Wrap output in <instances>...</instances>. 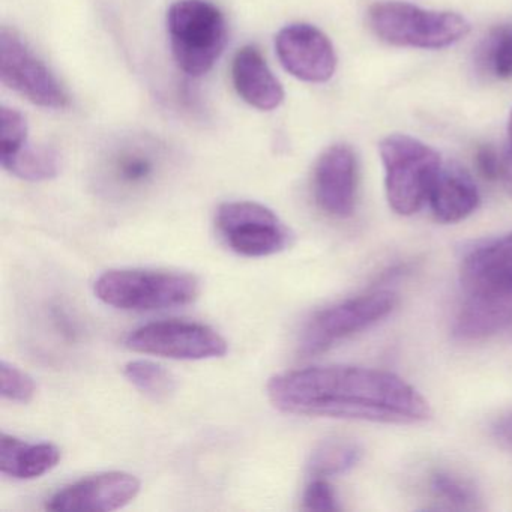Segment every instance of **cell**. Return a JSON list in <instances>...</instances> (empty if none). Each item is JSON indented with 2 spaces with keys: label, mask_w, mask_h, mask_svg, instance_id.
I'll list each match as a JSON object with an SVG mask.
<instances>
[{
  "label": "cell",
  "mask_w": 512,
  "mask_h": 512,
  "mask_svg": "<svg viewBox=\"0 0 512 512\" xmlns=\"http://www.w3.org/2000/svg\"><path fill=\"white\" fill-rule=\"evenodd\" d=\"M268 395L278 410L293 415L361 419L385 424L427 421V400L412 385L374 368L311 367L272 377Z\"/></svg>",
  "instance_id": "1"
},
{
  "label": "cell",
  "mask_w": 512,
  "mask_h": 512,
  "mask_svg": "<svg viewBox=\"0 0 512 512\" xmlns=\"http://www.w3.org/2000/svg\"><path fill=\"white\" fill-rule=\"evenodd\" d=\"M199 280L193 275L152 269H113L95 283L104 304L124 311H161L196 301Z\"/></svg>",
  "instance_id": "2"
},
{
  "label": "cell",
  "mask_w": 512,
  "mask_h": 512,
  "mask_svg": "<svg viewBox=\"0 0 512 512\" xmlns=\"http://www.w3.org/2000/svg\"><path fill=\"white\" fill-rule=\"evenodd\" d=\"M167 32L176 64L191 77L208 74L226 49V19L208 0L173 4L167 13Z\"/></svg>",
  "instance_id": "3"
},
{
  "label": "cell",
  "mask_w": 512,
  "mask_h": 512,
  "mask_svg": "<svg viewBox=\"0 0 512 512\" xmlns=\"http://www.w3.org/2000/svg\"><path fill=\"white\" fill-rule=\"evenodd\" d=\"M385 167L389 206L400 215H413L428 203L442 170L440 155L425 143L404 134L385 137L379 145Z\"/></svg>",
  "instance_id": "4"
},
{
  "label": "cell",
  "mask_w": 512,
  "mask_h": 512,
  "mask_svg": "<svg viewBox=\"0 0 512 512\" xmlns=\"http://www.w3.org/2000/svg\"><path fill=\"white\" fill-rule=\"evenodd\" d=\"M371 31L397 47L436 50L463 40L469 22L451 11L422 10L406 2H380L368 10Z\"/></svg>",
  "instance_id": "5"
},
{
  "label": "cell",
  "mask_w": 512,
  "mask_h": 512,
  "mask_svg": "<svg viewBox=\"0 0 512 512\" xmlns=\"http://www.w3.org/2000/svg\"><path fill=\"white\" fill-rule=\"evenodd\" d=\"M167 151L151 137L118 140L101 155L95 169L98 193L109 200H134L151 191L163 178Z\"/></svg>",
  "instance_id": "6"
},
{
  "label": "cell",
  "mask_w": 512,
  "mask_h": 512,
  "mask_svg": "<svg viewBox=\"0 0 512 512\" xmlns=\"http://www.w3.org/2000/svg\"><path fill=\"white\" fill-rule=\"evenodd\" d=\"M215 229L239 256L259 259L292 247L295 235L274 211L256 202H227L218 208Z\"/></svg>",
  "instance_id": "7"
},
{
  "label": "cell",
  "mask_w": 512,
  "mask_h": 512,
  "mask_svg": "<svg viewBox=\"0 0 512 512\" xmlns=\"http://www.w3.org/2000/svg\"><path fill=\"white\" fill-rule=\"evenodd\" d=\"M397 295L388 290L356 296L317 313L302 332L299 352L304 356L320 355L335 344L370 326L392 313Z\"/></svg>",
  "instance_id": "8"
},
{
  "label": "cell",
  "mask_w": 512,
  "mask_h": 512,
  "mask_svg": "<svg viewBox=\"0 0 512 512\" xmlns=\"http://www.w3.org/2000/svg\"><path fill=\"white\" fill-rule=\"evenodd\" d=\"M0 79L35 106L53 110L70 106V97L58 77L14 29L0 31Z\"/></svg>",
  "instance_id": "9"
},
{
  "label": "cell",
  "mask_w": 512,
  "mask_h": 512,
  "mask_svg": "<svg viewBox=\"0 0 512 512\" xmlns=\"http://www.w3.org/2000/svg\"><path fill=\"white\" fill-rule=\"evenodd\" d=\"M125 346L133 352L178 361L223 358L229 349L227 341L211 326L187 320L149 323L131 332Z\"/></svg>",
  "instance_id": "10"
},
{
  "label": "cell",
  "mask_w": 512,
  "mask_h": 512,
  "mask_svg": "<svg viewBox=\"0 0 512 512\" xmlns=\"http://www.w3.org/2000/svg\"><path fill=\"white\" fill-rule=\"evenodd\" d=\"M275 50L284 70L302 82H328L337 70V55L331 40L307 23L281 29L275 38Z\"/></svg>",
  "instance_id": "11"
},
{
  "label": "cell",
  "mask_w": 512,
  "mask_h": 512,
  "mask_svg": "<svg viewBox=\"0 0 512 512\" xmlns=\"http://www.w3.org/2000/svg\"><path fill=\"white\" fill-rule=\"evenodd\" d=\"M358 191V163L349 145L338 143L329 146L313 172V193L317 206L335 218L353 214Z\"/></svg>",
  "instance_id": "12"
},
{
  "label": "cell",
  "mask_w": 512,
  "mask_h": 512,
  "mask_svg": "<svg viewBox=\"0 0 512 512\" xmlns=\"http://www.w3.org/2000/svg\"><path fill=\"white\" fill-rule=\"evenodd\" d=\"M140 487L139 479L131 473H98L59 490L47 502V509L62 512L116 511L133 502L140 493Z\"/></svg>",
  "instance_id": "13"
},
{
  "label": "cell",
  "mask_w": 512,
  "mask_h": 512,
  "mask_svg": "<svg viewBox=\"0 0 512 512\" xmlns=\"http://www.w3.org/2000/svg\"><path fill=\"white\" fill-rule=\"evenodd\" d=\"M460 280L467 295L512 293V233L473 248L461 263Z\"/></svg>",
  "instance_id": "14"
},
{
  "label": "cell",
  "mask_w": 512,
  "mask_h": 512,
  "mask_svg": "<svg viewBox=\"0 0 512 512\" xmlns=\"http://www.w3.org/2000/svg\"><path fill=\"white\" fill-rule=\"evenodd\" d=\"M232 80L239 97L254 109L271 112L284 101L283 86L257 47L247 46L236 53Z\"/></svg>",
  "instance_id": "15"
},
{
  "label": "cell",
  "mask_w": 512,
  "mask_h": 512,
  "mask_svg": "<svg viewBox=\"0 0 512 512\" xmlns=\"http://www.w3.org/2000/svg\"><path fill=\"white\" fill-rule=\"evenodd\" d=\"M512 326V293L469 295L455 319L454 335L460 340H482Z\"/></svg>",
  "instance_id": "16"
},
{
  "label": "cell",
  "mask_w": 512,
  "mask_h": 512,
  "mask_svg": "<svg viewBox=\"0 0 512 512\" xmlns=\"http://www.w3.org/2000/svg\"><path fill=\"white\" fill-rule=\"evenodd\" d=\"M481 197L469 173L457 166L442 167L430 193L431 211L440 223H458L478 209Z\"/></svg>",
  "instance_id": "17"
},
{
  "label": "cell",
  "mask_w": 512,
  "mask_h": 512,
  "mask_svg": "<svg viewBox=\"0 0 512 512\" xmlns=\"http://www.w3.org/2000/svg\"><path fill=\"white\" fill-rule=\"evenodd\" d=\"M61 449L49 442L28 443L10 434L0 439V472L16 479H35L55 469Z\"/></svg>",
  "instance_id": "18"
},
{
  "label": "cell",
  "mask_w": 512,
  "mask_h": 512,
  "mask_svg": "<svg viewBox=\"0 0 512 512\" xmlns=\"http://www.w3.org/2000/svg\"><path fill=\"white\" fill-rule=\"evenodd\" d=\"M427 494L439 508L472 511L481 499L475 484L467 476L451 469H436L428 475Z\"/></svg>",
  "instance_id": "19"
},
{
  "label": "cell",
  "mask_w": 512,
  "mask_h": 512,
  "mask_svg": "<svg viewBox=\"0 0 512 512\" xmlns=\"http://www.w3.org/2000/svg\"><path fill=\"white\" fill-rule=\"evenodd\" d=\"M11 175L29 182L49 181L56 178L61 170V158L55 149L46 145H29L8 160L0 161Z\"/></svg>",
  "instance_id": "20"
},
{
  "label": "cell",
  "mask_w": 512,
  "mask_h": 512,
  "mask_svg": "<svg viewBox=\"0 0 512 512\" xmlns=\"http://www.w3.org/2000/svg\"><path fill=\"white\" fill-rule=\"evenodd\" d=\"M362 451L355 442L347 439H329L320 443L310 460L308 475L311 478H328L352 469L361 460Z\"/></svg>",
  "instance_id": "21"
},
{
  "label": "cell",
  "mask_w": 512,
  "mask_h": 512,
  "mask_svg": "<svg viewBox=\"0 0 512 512\" xmlns=\"http://www.w3.org/2000/svg\"><path fill=\"white\" fill-rule=\"evenodd\" d=\"M125 377L131 385L136 386L146 397L155 401L167 400L176 391L175 377L152 361H131L125 365Z\"/></svg>",
  "instance_id": "22"
},
{
  "label": "cell",
  "mask_w": 512,
  "mask_h": 512,
  "mask_svg": "<svg viewBox=\"0 0 512 512\" xmlns=\"http://www.w3.org/2000/svg\"><path fill=\"white\" fill-rule=\"evenodd\" d=\"M481 62L485 70L497 80L512 77V29L496 28L484 43Z\"/></svg>",
  "instance_id": "23"
},
{
  "label": "cell",
  "mask_w": 512,
  "mask_h": 512,
  "mask_svg": "<svg viewBox=\"0 0 512 512\" xmlns=\"http://www.w3.org/2000/svg\"><path fill=\"white\" fill-rule=\"evenodd\" d=\"M28 143V122L19 110L0 109V161L8 160Z\"/></svg>",
  "instance_id": "24"
},
{
  "label": "cell",
  "mask_w": 512,
  "mask_h": 512,
  "mask_svg": "<svg viewBox=\"0 0 512 512\" xmlns=\"http://www.w3.org/2000/svg\"><path fill=\"white\" fill-rule=\"evenodd\" d=\"M37 392L34 379L10 362L0 364V394L13 403H29Z\"/></svg>",
  "instance_id": "25"
},
{
  "label": "cell",
  "mask_w": 512,
  "mask_h": 512,
  "mask_svg": "<svg viewBox=\"0 0 512 512\" xmlns=\"http://www.w3.org/2000/svg\"><path fill=\"white\" fill-rule=\"evenodd\" d=\"M304 509L308 511H337V494L325 478H313L304 493Z\"/></svg>",
  "instance_id": "26"
},
{
  "label": "cell",
  "mask_w": 512,
  "mask_h": 512,
  "mask_svg": "<svg viewBox=\"0 0 512 512\" xmlns=\"http://www.w3.org/2000/svg\"><path fill=\"white\" fill-rule=\"evenodd\" d=\"M475 163L478 172L488 181H496L502 176V158L497 157L490 146H482L476 151Z\"/></svg>",
  "instance_id": "27"
},
{
  "label": "cell",
  "mask_w": 512,
  "mask_h": 512,
  "mask_svg": "<svg viewBox=\"0 0 512 512\" xmlns=\"http://www.w3.org/2000/svg\"><path fill=\"white\" fill-rule=\"evenodd\" d=\"M500 179H503L506 190L512 196V112L508 122V151H506L505 157L502 158V176H500Z\"/></svg>",
  "instance_id": "28"
},
{
  "label": "cell",
  "mask_w": 512,
  "mask_h": 512,
  "mask_svg": "<svg viewBox=\"0 0 512 512\" xmlns=\"http://www.w3.org/2000/svg\"><path fill=\"white\" fill-rule=\"evenodd\" d=\"M496 431L497 439L502 440L506 445L512 446V413L506 418H503L499 424L494 428Z\"/></svg>",
  "instance_id": "29"
}]
</instances>
